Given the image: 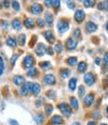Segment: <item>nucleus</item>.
<instances>
[{"instance_id":"obj_30","label":"nucleus","mask_w":108,"mask_h":125,"mask_svg":"<svg viewBox=\"0 0 108 125\" xmlns=\"http://www.w3.org/2000/svg\"><path fill=\"white\" fill-rule=\"evenodd\" d=\"M59 73H60V75H61L63 79H67V77L70 74V71L69 69H61L59 71Z\"/></svg>"},{"instance_id":"obj_3","label":"nucleus","mask_w":108,"mask_h":125,"mask_svg":"<svg viewBox=\"0 0 108 125\" xmlns=\"http://www.w3.org/2000/svg\"><path fill=\"white\" fill-rule=\"evenodd\" d=\"M34 64H35V60H34L33 56H32V55H27V56L25 57L24 61H23V66H24V68H26V69H31V68H33Z\"/></svg>"},{"instance_id":"obj_6","label":"nucleus","mask_w":108,"mask_h":125,"mask_svg":"<svg viewBox=\"0 0 108 125\" xmlns=\"http://www.w3.org/2000/svg\"><path fill=\"white\" fill-rule=\"evenodd\" d=\"M84 19H85V13H84V11L81 10V9L76 10L75 13H74V20L78 23H81Z\"/></svg>"},{"instance_id":"obj_29","label":"nucleus","mask_w":108,"mask_h":125,"mask_svg":"<svg viewBox=\"0 0 108 125\" xmlns=\"http://www.w3.org/2000/svg\"><path fill=\"white\" fill-rule=\"evenodd\" d=\"M86 69H87V64H86L85 62H80L79 64L78 70H79V73H84L86 71Z\"/></svg>"},{"instance_id":"obj_20","label":"nucleus","mask_w":108,"mask_h":125,"mask_svg":"<svg viewBox=\"0 0 108 125\" xmlns=\"http://www.w3.org/2000/svg\"><path fill=\"white\" fill-rule=\"evenodd\" d=\"M69 100H70V107L73 108L74 110H78L79 109V101H78V99H76L75 97H73V96H71L69 98Z\"/></svg>"},{"instance_id":"obj_26","label":"nucleus","mask_w":108,"mask_h":125,"mask_svg":"<svg viewBox=\"0 0 108 125\" xmlns=\"http://www.w3.org/2000/svg\"><path fill=\"white\" fill-rule=\"evenodd\" d=\"M17 43L20 46H24L25 43H26V35L25 34H20L17 38Z\"/></svg>"},{"instance_id":"obj_8","label":"nucleus","mask_w":108,"mask_h":125,"mask_svg":"<svg viewBox=\"0 0 108 125\" xmlns=\"http://www.w3.org/2000/svg\"><path fill=\"white\" fill-rule=\"evenodd\" d=\"M32 85H33L32 83H25V84L21 87V89H20V94H21L22 96L28 95L29 91H31V87H32Z\"/></svg>"},{"instance_id":"obj_54","label":"nucleus","mask_w":108,"mask_h":125,"mask_svg":"<svg viewBox=\"0 0 108 125\" xmlns=\"http://www.w3.org/2000/svg\"><path fill=\"white\" fill-rule=\"evenodd\" d=\"M71 125H80V123L79 122H73Z\"/></svg>"},{"instance_id":"obj_53","label":"nucleus","mask_w":108,"mask_h":125,"mask_svg":"<svg viewBox=\"0 0 108 125\" xmlns=\"http://www.w3.org/2000/svg\"><path fill=\"white\" fill-rule=\"evenodd\" d=\"M87 125H96V122H94V121H89V122L87 123Z\"/></svg>"},{"instance_id":"obj_25","label":"nucleus","mask_w":108,"mask_h":125,"mask_svg":"<svg viewBox=\"0 0 108 125\" xmlns=\"http://www.w3.org/2000/svg\"><path fill=\"white\" fill-rule=\"evenodd\" d=\"M72 35H73V38H75L76 40H80L81 39V31L79 28H75L72 32Z\"/></svg>"},{"instance_id":"obj_47","label":"nucleus","mask_w":108,"mask_h":125,"mask_svg":"<svg viewBox=\"0 0 108 125\" xmlns=\"http://www.w3.org/2000/svg\"><path fill=\"white\" fill-rule=\"evenodd\" d=\"M43 102H44V98H43V97H41V98H39V99L36 101V105L39 107V106H40V104H42Z\"/></svg>"},{"instance_id":"obj_22","label":"nucleus","mask_w":108,"mask_h":125,"mask_svg":"<svg viewBox=\"0 0 108 125\" xmlns=\"http://www.w3.org/2000/svg\"><path fill=\"white\" fill-rule=\"evenodd\" d=\"M24 24H25V27H27L28 29H33L34 26H35V22H34V20H33V19H31V18H27V19L25 20Z\"/></svg>"},{"instance_id":"obj_32","label":"nucleus","mask_w":108,"mask_h":125,"mask_svg":"<svg viewBox=\"0 0 108 125\" xmlns=\"http://www.w3.org/2000/svg\"><path fill=\"white\" fill-rule=\"evenodd\" d=\"M63 49H64V47H63V45H61L60 42H58V43L55 45V51H56L58 54H60L61 52H63Z\"/></svg>"},{"instance_id":"obj_44","label":"nucleus","mask_w":108,"mask_h":125,"mask_svg":"<svg viewBox=\"0 0 108 125\" xmlns=\"http://www.w3.org/2000/svg\"><path fill=\"white\" fill-rule=\"evenodd\" d=\"M47 54L50 55V56H53L54 55V50H53L52 47H48V48H47Z\"/></svg>"},{"instance_id":"obj_34","label":"nucleus","mask_w":108,"mask_h":125,"mask_svg":"<svg viewBox=\"0 0 108 125\" xmlns=\"http://www.w3.org/2000/svg\"><path fill=\"white\" fill-rule=\"evenodd\" d=\"M83 4L85 7H92L94 4H95V1H93V0H85V1H83Z\"/></svg>"},{"instance_id":"obj_9","label":"nucleus","mask_w":108,"mask_h":125,"mask_svg":"<svg viewBox=\"0 0 108 125\" xmlns=\"http://www.w3.org/2000/svg\"><path fill=\"white\" fill-rule=\"evenodd\" d=\"M43 12V6L39 3H33L31 6V13H33L35 15L41 14Z\"/></svg>"},{"instance_id":"obj_48","label":"nucleus","mask_w":108,"mask_h":125,"mask_svg":"<svg viewBox=\"0 0 108 125\" xmlns=\"http://www.w3.org/2000/svg\"><path fill=\"white\" fill-rule=\"evenodd\" d=\"M0 70H4V62H3V59L0 57Z\"/></svg>"},{"instance_id":"obj_40","label":"nucleus","mask_w":108,"mask_h":125,"mask_svg":"<svg viewBox=\"0 0 108 125\" xmlns=\"http://www.w3.org/2000/svg\"><path fill=\"white\" fill-rule=\"evenodd\" d=\"M0 26H1V28H3V29H6L8 27V23L5 20H1L0 21Z\"/></svg>"},{"instance_id":"obj_49","label":"nucleus","mask_w":108,"mask_h":125,"mask_svg":"<svg viewBox=\"0 0 108 125\" xmlns=\"http://www.w3.org/2000/svg\"><path fill=\"white\" fill-rule=\"evenodd\" d=\"M9 122H10V124H11V125H19L18 121L14 120V119H10V120H9Z\"/></svg>"},{"instance_id":"obj_58","label":"nucleus","mask_w":108,"mask_h":125,"mask_svg":"<svg viewBox=\"0 0 108 125\" xmlns=\"http://www.w3.org/2000/svg\"><path fill=\"white\" fill-rule=\"evenodd\" d=\"M0 46H1V44H0Z\"/></svg>"},{"instance_id":"obj_13","label":"nucleus","mask_w":108,"mask_h":125,"mask_svg":"<svg viewBox=\"0 0 108 125\" xmlns=\"http://www.w3.org/2000/svg\"><path fill=\"white\" fill-rule=\"evenodd\" d=\"M86 31L88 33H93V32H95V31L97 30V25L95 24V23H93V22H91V21H89V22H87L86 23Z\"/></svg>"},{"instance_id":"obj_16","label":"nucleus","mask_w":108,"mask_h":125,"mask_svg":"<svg viewBox=\"0 0 108 125\" xmlns=\"http://www.w3.org/2000/svg\"><path fill=\"white\" fill-rule=\"evenodd\" d=\"M51 122L53 124H56V125H60V124L64 123V119L60 115H54L51 118Z\"/></svg>"},{"instance_id":"obj_7","label":"nucleus","mask_w":108,"mask_h":125,"mask_svg":"<svg viewBox=\"0 0 108 125\" xmlns=\"http://www.w3.org/2000/svg\"><path fill=\"white\" fill-rule=\"evenodd\" d=\"M76 47H78V42H76L75 39L73 38H69L67 41H66V48L69 51L71 50H74Z\"/></svg>"},{"instance_id":"obj_57","label":"nucleus","mask_w":108,"mask_h":125,"mask_svg":"<svg viewBox=\"0 0 108 125\" xmlns=\"http://www.w3.org/2000/svg\"><path fill=\"white\" fill-rule=\"evenodd\" d=\"M106 111H107V113H108V106H107V108H106Z\"/></svg>"},{"instance_id":"obj_45","label":"nucleus","mask_w":108,"mask_h":125,"mask_svg":"<svg viewBox=\"0 0 108 125\" xmlns=\"http://www.w3.org/2000/svg\"><path fill=\"white\" fill-rule=\"evenodd\" d=\"M103 62L106 66H108V53H105L104 54V57H103Z\"/></svg>"},{"instance_id":"obj_36","label":"nucleus","mask_w":108,"mask_h":125,"mask_svg":"<svg viewBox=\"0 0 108 125\" xmlns=\"http://www.w3.org/2000/svg\"><path fill=\"white\" fill-rule=\"evenodd\" d=\"M12 6H13V8H14L15 11H19L20 10V4L17 1H13L12 2Z\"/></svg>"},{"instance_id":"obj_5","label":"nucleus","mask_w":108,"mask_h":125,"mask_svg":"<svg viewBox=\"0 0 108 125\" xmlns=\"http://www.w3.org/2000/svg\"><path fill=\"white\" fill-rule=\"evenodd\" d=\"M43 82H44L46 84H49V85H54V84H56L57 80H56V77H55V75H54V74L49 73V74H46V75L44 76Z\"/></svg>"},{"instance_id":"obj_37","label":"nucleus","mask_w":108,"mask_h":125,"mask_svg":"<svg viewBox=\"0 0 108 125\" xmlns=\"http://www.w3.org/2000/svg\"><path fill=\"white\" fill-rule=\"evenodd\" d=\"M84 91H85L84 86H83V85H80V86L79 87V95L80 97H82V96L84 95Z\"/></svg>"},{"instance_id":"obj_39","label":"nucleus","mask_w":108,"mask_h":125,"mask_svg":"<svg viewBox=\"0 0 108 125\" xmlns=\"http://www.w3.org/2000/svg\"><path fill=\"white\" fill-rule=\"evenodd\" d=\"M17 59H18V56H17V55H13V56H12V58H11V60H10V62H11L12 66L15 65V62H16Z\"/></svg>"},{"instance_id":"obj_52","label":"nucleus","mask_w":108,"mask_h":125,"mask_svg":"<svg viewBox=\"0 0 108 125\" xmlns=\"http://www.w3.org/2000/svg\"><path fill=\"white\" fill-rule=\"evenodd\" d=\"M95 64L96 65H100V59L99 58H96L95 59Z\"/></svg>"},{"instance_id":"obj_11","label":"nucleus","mask_w":108,"mask_h":125,"mask_svg":"<svg viewBox=\"0 0 108 125\" xmlns=\"http://www.w3.org/2000/svg\"><path fill=\"white\" fill-rule=\"evenodd\" d=\"M94 101V94L93 93H88L87 95H85V97L83 98V103L86 107L90 106Z\"/></svg>"},{"instance_id":"obj_38","label":"nucleus","mask_w":108,"mask_h":125,"mask_svg":"<svg viewBox=\"0 0 108 125\" xmlns=\"http://www.w3.org/2000/svg\"><path fill=\"white\" fill-rule=\"evenodd\" d=\"M45 20H43V19H37V25L40 27V28H43L44 26H45Z\"/></svg>"},{"instance_id":"obj_43","label":"nucleus","mask_w":108,"mask_h":125,"mask_svg":"<svg viewBox=\"0 0 108 125\" xmlns=\"http://www.w3.org/2000/svg\"><path fill=\"white\" fill-rule=\"evenodd\" d=\"M36 40H37V36H33V38L31 39V42H30V47H31V48H32V47L35 45Z\"/></svg>"},{"instance_id":"obj_10","label":"nucleus","mask_w":108,"mask_h":125,"mask_svg":"<svg viewBox=\"0 0 108 125\" xmlns=\"http://www.w3.org/2000/svg\"><path fill=\"white\" fill-rule=\"evenodd\" d=\"M35 52L39 57H43L45 52H47V48H46V46L43 43H40V44H38L37 48L35 49Z\"/></svg>"},{"instance_id":"obj_17","label":"nucleus","mask_w":108,"mask_h":125,"mask_svg":"<svg viewBox=\"0 0 108 125\" xmlns=\"http://www.w3.org/2000/svg\"><path fill=\"white\" fill-rule=\"evenodd\" d=\"M12 27L15 29V30H21L22 29V22L20 21V19L16 18L12 21Z\"/></svg>"},{"instance_id":"obj_18","label":"nucleus","mask_w":108,"mask_h":125,"mask_svg":"<svg viewBox=\"0 0 108 125\" xmlns=\"http://www.w3.org/2000/svg\"><path fill=\"white\" fill-rule=\"evenodd\" d=\"M41 91V86L39 83H33L32 87H31V92L33 93L34 95H38Z\"/></svg>"},{"instance_id":"obj_28","label":"nucleus","mask_w":108,"mask_h":125,"mask_svg":"<svg viewBox=\"0 0 108 125\" xmlns=\"http://www.w3.org/2000/svg\"><path fill=\"white\" fill-rule=\"evenodd\" d=\"M39 65H40V67H41V68H42L44 71L50 70V69H51V67H52V66H51V62H41Z\"/></svg>"},{"instance_id":"obj_56","label":"nucleus","mask_w":108,"mask_h":125,"mask_svg":"<svg viewBox=\"0 0 108 125\" xmlns=\"http://www.w3.org/2000/svg\"><path fill=\"white\" fill-rule=\"evenodd\" d=\"M100 125H107V124H106V123H101Z\"/></svg>"},{"instance_id":"obj_1","label":"nucleus","mask_w":108,"mask_h":125,"mask_svg":"<svg viewBox=\"0 0 108 125\" xmlns=\"http://www.w3.org/2000/svg\"><path fill=\"white\" fill-rule=\"evenodd\" d=\"M58 108L59 109V111L63 113V115H65V116H70L71 113H72L71 107H70L68 103H66V102L59 103V104H58Z\"/></svg>"},{"instance_id":"obj_19","label":"nucleus","mask_w":108,"mask_h":125,"mask_svg":"<svg viewBox=\"0 0 108 125\" xmlns=\"http://www.w3.org/2000/svg\"><path fill=\"white\" fill-rule=\"evenodd\" d=\"M34 120H35V122H36L38 125H40V124H42V123L44 122V120H45V115H44L43 113H38V114H36V115L34 116Z\"/></svg>"},{"instance_id":"obj_14","label":"nucleus","mask_w":108,"mask_h":125,"mask_svg":"<svg viewBox=\"0 0 108 125\" xmlns=\"http://www.w3.org/2000/svg\"><path fill=\"white\" fill-rule=\"evenodd\" d=\"M13 83L16 85H24L25 83V77L22 75H15L13 77Z\"/></svg>"},{"instance_id":"obj_15","label":"nucleus","mask_w":108,"mask_h":125,"mask_svg":"<svg viewBox=\"0 0 108 125\" xmlns=\"http://www.w3.org/2000/svg\"><path fill=\"white\" fill-rule=\"evenodd\" d=\"M54 22V16L51 12H47L45 14V23L48 26H52Z\"/></svg>"},{"instance_id":"obj_21","label":"nucleus","mask_w":108,"mask_h":125,"mask_svg":"<svg viewBox=\"0 0 108 125\" xmlns=\"http://www.w3.org/2000/svg\"><path fill=\"white\" fill-rule=\"evenodd\" d=\"M6 44H7L9 47H11V48H15V47L17 46L16 40H15V38H12V37H9V38L6 39Z\"/></svg>"},{"instance_id":"obj_2","label":"nucleus","mask_w":108,"mask_h":125,"mask_svg":"<svg viewBox=\"0 0 108 125\" xmlns=\"http://www.w3.org/2000/svg\"><path fill=\"white\" fill-rule=\"evenodd\" d=\"M57 27H58V31H59V32L63 34V33H66L67 31L69 30V23L67 20L61 19V20H59V21L58 22Z\"/></svg>"},{"instance_id":"obj_4","label":"nucleus","mask_w":108,"mask_h":125,"mask_svg":"<svg viewBox=\"0 0 108 125\" xmlns=\"http://www.w3.org/2000/svg\"><path fill=\"white\" fill-rule=\"evenodd\" d=\"M96 81V77L93 73H87L84 74V82L87 85L91 86V85H93V83H95Z\"/></svg>"},{"instance_id":"obj_46","label":"nucleus","mask_w":108,"mask_h":125,"mask_svg":"<svg viewBox=\"0 0 108 125\" xmlns=\"http://www.w3.org/2000/svg\"><path fill=\"white\" fill-rule=\"evenodd\" d=\"M92 117H93L94 119H99V118H100V113H99V111H94V112H93V115H92Z\"/></svg>"},{"instance_id":"obj_23","label":"nucleus","mask_w":108,"mask_h":125,"mask_svg":"<svg viewBox=\"0 0 108 125\" xmlns=\"http://www.w3.org/2000/svg\"><path fill=\"white\" fill-rule=\"evenodd\" d=\"M27 75L30 76V77H36L38 75V70L36 68H31L29 69V71L27 72Z\"/></svg>"},{"instance_id":"obj_35","label":"nucleus","mask_w":108,"mask_h":125,"mask_svg":"<svg viewBox=\"0 0 108 125\" xmlns=\"http://www.w3.org/2000/svg\"><path fill=\"white\" fill-rule=\"evenodd\" d=\"M47 96L50 97V98H52V99H55L56 98V92L54 90H49L47 92Z\"/></svg>"},{"instance_id":"obj_41","label":"nucleus","mask_w":108,"mask_h":125,"mask_svg":"<svg viewBox=\"0 0 108 125\" xmlns=\"http://www.w3.org/2000/svg\"><path fill=\"white\" fill-rule=\"evenodd\" d=\"M68 7H69V9L73 10V9L75 8V3H74L73 1H69V2H68Z\"/></svg>"},{"instance_id":"obj_55","label":"nucleus","mask_w":108,"mask_h":125,"mask_svg":"<svg viewBox=\"0 0 108 125\" xmlns=\"http://www.w3.org/2000/svg\"><path fill=\"white\" fill-rule=\"evenodd\" d=\"M105 27H106V31H107V32H108V22L106 23V25H105Z\"/></svg>"},{"instance_id":"obj_51","label":"nucleus","mask_w":108,"mask_h":125,"mask_svg":"<svg viewBox=\"0 0 108 125\" xmlns=\"http://www.w3.org/2000/svg\"><path fill=\"white\" fill-rule=\"evenodd\" d=\"M3 4H4V7L7 8V7H9V4H10V3H9L8 1H3Z\"/></svg>"},{"instance_id":"obj_50","label":"nucleus","mask_w":108,"mask_h":125,"mask_svg":"<svg viewBox=\"0 0 108 125\" xmlns=\"http://www.w3.org/2000/svg\"><path fill=\"white\" fill-rule=\"evenodd\" d=\"M52 2H53V1H48V0H46V1H45V4L47 5L48 7H50V6H52Z\"/></svg>"},{"instance_id":"obj_12","label":"nucleus","mask_w":108,"mask_h":125,"mask_svg":"<svg viewBox=\"0 0 108 125\" xmlns=\"http://www.w3.org/2000/svg\"><path fill=\"white\" fill-rule=\"evenodd\" d=\"M44 36H45V39L47 40L50 44L55 43V36H54V33L51 30H48V31H46V32H44Z\"/></svg>"},{"instance_id":"obj_27","label":"nucleus","mask_w":108,"mask_h":125,"mask_svg":"<svg viewBox=\"0 0 108 125\" xmlns=\"http://www.w3.org/2000/svg\"><path fill=\"white\" fill-rule=\"evenodd\" d=\"M97 8H98V10H106V11H108V1L99 2L98 5H97Z\"/></svg>"},{"instance_id":"obj_31","label":"nucleus","mask_w":108,"mask_h":125,"mask_svg":"<svg viewBox=\"0 0 108 125\" xmlns=\"http://www.w3.org/2000/svg\"><path fill=\"white\" fill-rule=\"evenodd\" d=\"M67 62L69 65V66H75L76 64H78V58L76 57H69L68 60H67Z\"/></svg>"},{"instance_id":"obj_42","label":"nucleus","mask_w":108,"mask_h":125,"mask_svg":"<svg viewBox=\"0 0 108 125\" xmlns=\"http://www.w3.org/2000/svg\"><path fill=\"white\" fill-rule=\"evenodd\" d=\"M59 4H60V1H59V0H55V1L52 2V6H54L55 8L59 7Z\"/></svg>"},{"instance_id":"obj_33","label":"nucleus","mask_w":108,"mask_h":125,"mask_svg":"<svg viewBox=\"0 0 108 125\" xmlns=\"http://www.w3.org/2000/svg\"><path fill=\"white\" fill-rule=\"evenodd\" d=\"M53 105L52 104H46L45 105V111H46V114L47 115H51V113L53 112Z\"/></svg>"},{"instance_id":"obj_24","label":"nucleus","mask_w":108,"mask_h":125,"mask_svg":"<svg viewBox=\"0 0 108 125\" xmlns=\"http://www.w3.org/2000/svg\"><path fill=\"white\" fill-rule=\"evenodd\" d=\"M76 83H78V80H76L75 77H72V79H70L69 82V88L73 91L76 88Z\"/></svg>"}]
</instances>
